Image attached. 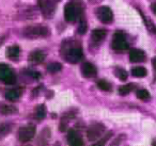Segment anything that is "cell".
I'll return each instance as SVG.
<instances>
[{
  "label": "cell",
  "instance_id": "cell-1",
  "mask_svg": "<svg viewBox=\"0 0 156 146\" xmlns=\"http://www.w3.org/2000/svg\"><path fill=\"white\" fill-rule=\"evenodd\" d=\"M83 11V5L80 0H72L64 7V18L66 22L74 23L79 18Z\"/></svg>",
  "mask_w": 156,
  "mask_h": 146
},
{
  "label": "cell",
  "instance_id": "cell-2",
  "mask_svg": "<svg viewBox=\"0 0 156 146\" xmlns=\"http://www.w3.org/2000/svg\"><path fill=\"white\" fill-rule=\"evenodd\" d=\"M62 56L64 60H66L71 64H75L83 58V50L79 46L63 45Z\"/></svg>",
  "mask_w": 156,
  "mask_h": 146
},
{
  "label": "cell",
  "instance_id": "cell-3",
  "mask_svg": "<svg viewBox=\"0 0 156 146\" xmlns=\"http://www.w3.org/2000/svg\"><path fill=\"white\" fill-rule=\"evenodd\" d=\"M0 81L5 84H14L16 82V75L11 66L0 63Z\"/></svg>",
  "mask_w": 156,
  "mask_h": 146
},
{
  "label": "cell",
  "instance_id": "cell-4",
  "mask_svg": "<svg viewBox=\"0 0 156 146\" xmlns=\"http://www.w3.org/2000/svg\"><path fill=\"white\" fill-rule=\"evenodd\" d=\"M111 47L115 50H126L128 49L129 45H128V42L126 41L125 35L122 32H115L113 34L112 37V42H111Z\"/></svg>",
  "mask_w": 156,
  "mask_h": 146
},
{
  "label": "cell",
  "instance_id": "cell-5",
  "mask_svg": "<svg viewBox=\"0 0 156 146\" xmlns=\"http://www.w3.org/2000/svg\"><path fill=\"white\" fill-rule=\"evenodd\" d=\"M25 35L27 37H40V36H46L49 33L48 29L43 26H31L27 27L24 31Z\"/></svg>",
  "mask_w": 156,
  "mask_h": 146
},
{
  "label": "cell",
  "instance_id": "cell-6",
  "mask_svg": "<svg viewBox=\"0 0 156 146\" xmlns=\"http://www.w3.org/2000/svg\"><path fill=\"white\" fill-rule=\"evenodd\" d=\"M96 16L103 24H111L113 20V13L108 7H100L96 9Z\"/></svg>",
  "mask_w": 156,
  "mask_h": 146
},
{
  "label": "cell",
  "instance_id": "cell-7",
  "mask_svg": "<svg viewBox=\"0 0 156 146\" xmlns=\"http://www.w3.org/2000/svg\"><path fill=\"white\" fill-rule=\"evenodd\" d=\"M35 135V126L27 125L18 130V139L20 142H28Z\"/></svg>",
  "mask_w": 156,
  "mask_h": 146
},
{
  "label": "cell",
  "instance_id": "cell-8",
  "mask_svg": "<svg viewBox=\"0 0 156 146\" xmlns=\"http://www.w3.org/2000/svg\"><path fill=\"white\" fill-rule=\"evenodd\" d=\"M105 130V127L102 124H93L89 127L87 131V137L90 141H94V140H98L101 137V135L103 134Z\"/></svg>",
  "mask_w": 156,
  "mask_h": 146
},
{
  "label": "cell",
  "instance_id": "cell-9",
  "mask_svg": "<svg viewBox=\"0 0 156 146\" xmlns=\"http://www.w3.org/2000/svg\"><path fill=\"white\" fill-rule=\"evenodd\" d=\"M67 141L73 146H80L83 145V141L81 139V135L74 129H71L67 133Z\"/></svg>",
  "mask_w": 156,
  "mask_h": 146
},
{
  "label": "cell",
  "instance_id": "cell-10",
  "mask_svg": "<svg viewBox=\"0 0 156 146\" xmlns=\"http://www.w3.org/2000/svg\"><path fill=\"white\" fill-rule=\"evenodd\" d=\"M145 59V54L144 51L140 49H132L129 51V60L133 63H138L142 62Z\"/></svg>",
  "mask_w": 156,
  "mask_h": 146
},
{
  "label": "cell",
  "instance_id": "cell-11",
  "mask_svg": "<svg viewBox=\"0 0 156 146\" xmlns=\"http://www.w3.org/2000/svg\"><path fill=\"white\" fill-rule=\"evenodd\" d=\"M81 73H83V76H85V77L91 78L94 77L98 74V71H96V67L93 64H91V63H85L81 66Z\"/></svg>",
  "mask_w": 156,
  "mask_h": 146
},
{
  "label": "cell",
  "instance_id": "cell-12",
  "mask_svg": "<svg viewBox=\"0 0 156 146\" xmlns=\"http://www.w3.org/2000/svg\"><path fill=\"white\" fill-rule=\"evenodd\" d=\"M45 60V54L41 50H35L29 54V62L33 64H40Z\"/></svg>",
  "mask_w": 156,
  "mask_h": 146
},
{
  "label": "cell",
  "instance_id": "cell-13",
  "mask_svg": "<svg viewBox=\"0 0 156 146\" xmlns=\"http://www.w3.org/2000/svg\"><path fill=\"white\" fill-rule=\"evenodd\" d=\"M23 93V89L17 88V89H12V90L8 91L7 94H5V98L10 101H16L20 98Z\"/></svg>",
  "mask_w": 156,
  "mask_h": 146
},
{
  "label": "cell",
  "instance_id": "cell-14",
  "mask_svg": "<svg viewBox=\"0 0 156 146\" xmlns=\"http://www.w3.org/2000/svg\"><path fill=\"white\" fill-rule=\"evenodd\" d=\"M20 48L17 45L10 46L7 48V57L11 60H16L20 58Z\"/></svg>",
  "mask_w": 156,
  "mask_h": 146
},
{
  "label": "cell",
  "instance_id": "cell-15",
  "mask_svg": "<svg viewBox=\"0 0 156 146\" xmlns=\"http://www.w3.org/2000/svg\"><path fill=\"white\" fill-rule=\"evenodd\" d=\"M106 30H104V29H95V30L92 31L91 35H92V40H93L94 42H101L103 41V40L106 37Z\"/></svg>",
  "mask_w": 156,
  "mask_h": 146
},
{
  "label": "cell",
  "instance_id": "cell-16",
  "mask_svg": "<svg viewBox=\"0 0 156 146\" xmlns=\"http://www.w3.org/2000/svg\"><path fill=\"white\" fill-rule=\"evenodd\" d=\"M147 74V71L144 67L138 66V67H134V68L132 69V75L134 76V77H138V78L145 77Z\"/></svg>",
  "mask_w": 156,
  "mask_h": 146
},
{
  "label": "cell",
  "instance_id": "cell-17",
  "mask_svg": "<svg viewBox=\"0 0 156 146\" xmlns=\"http://www.w3.org/2000/svg\"><path fill=\"white\" fill-rule=\"evenodd\" d=\"M62 69V65L58 62H52L47 65V71L50 74H56Z\"/></svg>",
  "mask_w": 156,
  "mask_h": 146
},
{
  "label": "cell",
  "instance_id": "cell-18",
  "mask_svg": "<svg viewBox=\"0 0 156 146\" xmlns=\"http://www.w3.org/2000/svg\"><path fill=\"white\" fill-rule=\"evenodd\" d=\"M115 75L117 76L120 80H122V81H125V80L127 79V76H128L127 71H126L125 69L121 68V67H117V68L115 69Z\"/></svg>",
  "mask_w": 156,
  "mask_h": 146
},
{
  "label": "cell",
  "instance_id": "cell-19",
  "mask_svg": "<svg viewBox=\"0 0 156 146\" xmlns=\"http://www.w3.org/2000/svg\"><path fill=\"white\" fill-rule=\"evenodd\" d=\"M35 116H37V120H43L46 116V108L44 105H40L37 108V111H35Z\"/></svg>",
  "mask_w": 156,
  "mask_h": 146
},
{
  "label": "cell",
  "instance_id": "cell-20",
  "mask_svg": "<svg viewBox=\"0 0 156 146\" xmlns=\"http://www.w3.org/2000/svg\"><path fill=\"white\" fill-rule=\"evenodd\" d=\"M133 86H134V84H132V83L120 86L119 88V94L120 95H127L128 93H130L133 91V89H134Z\"/></svg>",
  "mask_w": 156,
  "mask_h": 146
},
{
  "label": "cell",
  "instance_id": "cell-21",
  "mask_svg": "<svg viewBox=\"0 0 156 146\" xmlns=\"http://www.w3.org/2000/svg\"><path fill=\"white\" fill-rule=\"evenodd\" d=\"M137 97L139 99H141V100L147 101L150 99V93L147 90H139L137 91Z\"/></svg>",
  "mask_w": 156,
  "mask_h": 146
},
{
  "label": "cell",
  "instance_id": "cell-22",
  "mask_svg": "<svg viewBox=\"0 0 156 146\" xmlns=\"http://www.w3.org/2000/svg\"><path fill=\"white\" fill-rule=\"evenodd\" d=\"M98 86L102 91H110L111 90L110 83H109L108 81H106V80H100V81H98Z\"/></svg>",
  "mask_w": 156,
  "mask_h": 146
},
{
  "label": "cell",
  "instance_id": "cell-23",
  "mask_svg": "<svg viewBox=\"0 0 156 146\" xmlns=\"http://www.w3.org/2000/svg\"><path fill=\"white\" fill-rule=\"evenodd\" d=\"M17 112V109L14 108L13 106H3L2 107V113L3 114H14Z\"/></svg>",
  "mask_w": 156,
  "mask_h": 146
},
{
  "label": "cell",
  "instance_id": "cell-24",
  "mask_svg": "<svg viewBox=\"0 0 156 146\" xmlns=\"http://www.w3.org/2000/svg\"><path fill=\"white\" fill-rule=\"evenodd\" d=\"M87 28H88V25H87V23H86V20L81 19L80 24L78 26V33H79V34H85V33L87 32Z\"/></svg>",
  "mask_w": 156,
  "mask_h": 146
},
{
  "label": "cell",
  "instance_id": "cell-25",
  "mask_svg": "<svg viewBox=\"0 0 156 146\" xmlns=\"http://www.w3.org/2000/svg\"><path fill=\"white\" fill-rule=\"evenodd\" d=\"M111 135H112V132H108L106 135H105L104 137H103V140H101L100 142H96V143L94 144V145H104V144L106 143L107 141H108V139L111 137Z\"/></svg>",
  "mask_w": 156,
  "mask_h": 146
},
{
  "label": "cell",
  "instance_id": "cell-26",
  "mask_svg": "<svg viewBox=\"0 0 156 146\" xmlns=\"http://www.w3.org/2000/svg\"><path fill=\"white\" fill-rule=\"evenodd\" d=\"M152 65H153V68L156 73V57H154V58L152 59Z\"/></svg>",
  "mask_w": 156,
  "mask_h": 146
},
{
  "label": "cell",
  "instance_id": "cell-27",
  "mask_svg": "<svg viewBox=\"0 0 156 146\" xmlns=\"http://www.w3.org/2000/svg\"><path fill=\"white\" fill-rule=\"evenodd\" d=\"M151 8H152V11H153V13H154V14H156V2H155V3H153Z\"/></svg>",
  "mask_w": 156,
  "mask_h": 146
},
{
  "label": "cell",
  "instance_id": "cell-28",
  "mask_svg": "<svg viewBox=\"0 0 156 146\" xmlns=\"http://www.w3.org/2000/svg\"><path fill=\"white\" fill-rule=\"evenodd\" d=\"M152 144H153V145H156V141H154V142H153V143H152Z\"/></svg>",
  "mask_w": 156,
  "mask_h": 146
}]
</instances>
